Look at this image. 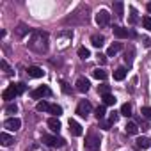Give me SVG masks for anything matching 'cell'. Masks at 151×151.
I'll list each match as a JSON object with an SVG mask.
<instances>
[{"mask_svg":"<svg viewBox=\"0 0 151 151\" xmlns=\"http://www.w3.org/2000/svg\"><path fill=\"white\" fill-rule=\"evenodd\" d=\"M45 45V46H48L46 43H48V34L46 32H41V30H36V32H32V37H30V43H29V46L34 50V52H37V53H43V50H41V46L39 45Z\"/></svg>","mask_w":151,"mask_h":151,"instance_id":"cell-1","label":"cell"},{"mask_svg":"<svg viewBox=\"0 0 151 151\" xmlns=\"http://www.w3.org/2000/svg\"><path fill=\"white\" fill-rule=\"evenodd\" d=\"M43 142L50 147H62L66 146V140L62 137H53V135H43Z\"/></svg>","mask_w":151,"mask_h":151,"instance_id":"cell-2","label":"cell"},{"mask_svg":"<svg viewBox=\"0 0 151 151\" xmlns=\"http://www.w3.org/2000/svg\"><path fill=\"white\" fill-rule=\"evenodd\" d=\"M91 110H93V107H91V103L86 101V100H82V101L78 103V107H77V114H78L80 117H87V116L91 114Z\"/></svg>","mask_w":151,"mask_h":151,"instance_id":"cell-3","label":"cell"},{"mask_svg":"<svg viewBox=\"0 0 151 151\" xmlns=\"http://www.w3.org/2000/svg\"><path fill=\"white\" fill-rule=\"evenodd\" d=\"M96 23H98L100 27H107V25L110 23V14H109V11H105V9L98 11V14H96Z\"/></svg>","mask_w":151,"mask_h":151,"instance_id":"cell-4","label":"cell"},{"mask_svg":"<svg viewBox=\"0 0 151 151\" xmlns=\"http://www.w3.org/2000/svg\"><path fill=\"white\" fill-rule=\"evenodd\" d=\"M50 94H52V91H50L46 86H39L37 89H34V91L30 93V98L39 100V98H43V96H50Z\"/></svg>","mask_w":151,"mask_h":151,"instance_id":"cell-5","label":"cell"},{"mask_svg":"<svg viewBox=\"0 0 151 151\" xmlns=\"http://www.w3.org/2000/svg\"><path fill=\"white\" fill-rule=\"evenodd\" d=\"M86 147L87 151H100V139H96L93 133L86 139Z\"/></svg>","mask_w":151,"mask_h":151,"instance_id":"cell-6","label":"cell"},{"mask_svg":"<svg viewBox=\"0 0 151 151\" xmlns=\"http://www.w3.org/2000/svg\"><path fill=\"white\" fill-rule=\"evenodd\" d=\"M4 126H6L9 132H16V130H20V126H22V121H20L18 117H9V119H6Z\"/></svg>","mask_w":151,"mask_h":151,"instance_id":"cell-7","label":"cell"},{"mask_svg":"<svg viewBox=\"0 0 151 151\" xmlns=\"http://www.w3.org/2000/svg\"><path fill=\"white\" fill-rule=\"evenodd\" d=\"M16 96H18V93H16V89H14V86H13V84H11L7 89H4V93H2V98H4L6 101H13Z\"/></svg>","mask_w":151,"mask_h":151,"instance_id":"cell-8","label":"cell"},{"mask_svg":"<svg viewBox=\"0 0 151 151\" xmlns=\"http://www.w3.org/2000/svg\"><path fill=\"white\" fill-rule=\"evenodd\" d=\"M75 86H77V91H78V93H87V91H89V87H91L89 80H87V78H84V77H80Z\"/></svg>","mask_w":151,"mask_h":151,"instance_id":"cell-9","label":"cell"},{"mask_svg":"<svg viewBox=\"0 0 151 151\" xmlns=\"http://www.w3.org/2000/svg\"><path fill=\"white\" fill-rule=\"evenodd\" d=\"M27 73H29V77H32V78H41V77H45V71H43V68H39V66H30V68L27 69Z\"/></svg>","mask_w":151,"mask_h":151,"instance_id":"cell-10","label":"cell"},{"mask_svg":"<svg viewBox=\"0 0 151 151\" xmlns=\"http://www.w3.org/2000/svg\"><path fill=\"white\" fill-rule=\"evenodd\" d=\"M69 132H71V135H75V137H80L82 135V126L75 121V119H69Z\"/></svg>","mask_w":151,"mask_h":151,"instance_id":"cell-11","label":"cell"},{"mask_svg":"<svg viewBox=\"0 0 151 151\" xmlns=\"http://www.w3.org/2000/svg\"><path fill=\"white\" fill-rule=\"evenodd\" d=\"M112 32H114V36H116V37H119V39H124V37H128V30H126V29H123V27H117V25H114Z\"/></svg>","mask_w":151,"mask_h":151,"instance_id":"cell-12","label":"cell"},{"mask_svg":"<svg viewBox=\"0 0 151 151\" xmlns=\"http://www.w3.org/2000/svg\"><path fill=\"white\" fill-rule=\"evenodd\" d=\"M91 43H93V46H96V48H101V46L105 45V37H103V36H98V34H94V36L91 37Z\"/></svg>","mask_w":151,"mask_h":151,"instance_id":"cell-13","label":"cell"},{"mask_svg":"<svg viewBox=\"0 0 151 151\" xmlns=\"http://www.w3.org/2000/svg\"><path fill=\"white\" fill-rule=\"evenodd\" d=\"M48 126H50L52 132H57V133H59V130H60V121H59L57 117H50V119H48Z\"/></svg>","mask_w":151,"mask_h":151,"instance_id":"cell-14","label":"cell"},{"mask_svg":"<svg viewBox=\"0 0 151 151\" xmlns=\"http://www.w3.org/2000/svg\"><path fill=\"white\" fill-rule=\"evenodd\" d=\"M0 140H2L4 146H11V144L14 142V137H11L7 132H2V133H0Z\"/></svg>","mask_w":151,"mask_h":151,"instance_id":"cell-15","label":"cell"},{"mask_svg":"<svg viewBox=\"0 0 151 151\" xmlns=\"http://www.w3.org/2000/svg\"><path fill=\"white\" fill-rule=\"evenodd\" d=\"M137 146L142 147V149H147V147H151V139H147V137H139V139H137Z\"/></svg>","mask_w":151,"mask_h":151,"instance_id":"cell-16","label":"cell"},{"mask_svg":"<svg viewBox=\"0 0 151 151\" xmlns=\"http://www.w3.org/2000/svg\"><path fill=\"white\" fill-rule=\"evenodd\" d=\"M114 78L119 80V82L124 80V78H126V69H124V68H117V69L114 71Z\"/></svg>","mask_w":151,"mask_h":151,"instance_id":"cell-17","label":"cell"},{"mask_svg":"<svg viewBox=\"0 0 151 151\" xmlns=\"http://www.w3.org/2000/svg\"><path fill=\"white\" fill-rule=\"evenodd\" d=\"M119 50H121V43H114V45H110V46H109V50H107V57L116 55Z\"/></svg>","mask_w":151,"mask_h":151,"instance_id":"cell-18","label":"cell"},{"mask_svg":"<svg viewBox=\"0 0 151 151\" xmlns=\"http://www.w3.org/2000/svg\"><path fill=\"white\" fill-rule=\"evenodd\" d=\"M124 132L126 133H132V135H135L137 132H139V126H137V123H126V126H124Z\"/></svg>","mask_w":151,"mask_h":151,"instance_id":"cell-19","label":"cell"},{"mask_svg":"<svg viewBox=\"0 0 151 151\" xmlns=\"http://www.w3.org/2000/svg\"><path fill=\"white\" fill-rule=\"evenodd\" d=\"M93 77H94V78H98V80H105V78H107V71H103V69L96 68V69L93 71Z\"/></svg>","mask_w":151,"mask_h":151,"instance_id":"cell-20","label":"cell"},{"mask_svg":"<svg viewBox=\"0 0 151 151\" xmlns=\"http://www.w3.org/2000/svg\"><path fill=\"white\" fill-rule=\"evenodd\" d=\"M50 107H52V105H50L48 101H45V100H43V101H39V103L36 105V109H37L39 112H50Z\"/></svg>","mask_w":151,"mask_h":151,"instance_id":"cell-21","label":"cell"},{"mask_svg":"<svg viewBox=\"0 0 151 151\" xmlns=\"http://www.w3.org/2000/svg\"><path fill=\"white\" fill-rule=\"evenodd\" d=\"M121 116H124V117H130L132 116V105L130 103L121 105Z\"/></svg>","mask_w":151,"mask_h":151,"instance_id":"cell-22","label":"cell"},{"mask_svg":"<svg viewBox=\"0 0 151 151\" xmlns=\"http://www.w3.org/2000/svg\"><path fill=\"white\" fill-rule=\"evenodd\" d=\"M89 55H91V52H89L86 46H80V48H78V57H80V59L86 60V59H89Z\"/></svg>","mask_w":151,"mask_h":151,"instance_id":"cell-23","label":"cell"},{"mask_svg":"<svg viewBox=\"0 0 151 151\" xmlns=\"http://www.w3.org/2000/svg\"><path fill=\"white\" fill-rule=\"evenodd\" d=\"M123 9H124V4H123V2H116V4H114V11H116V14H117L119 18L123 16Z\"/></svg>","mask_w":151,"mask_h":151,"instance_id":"cell-24","label":"cell"},{"mask_svg":"<svg viewBox=\"0 0 151 151\" xmlns=\"http://www.w3.org/2000/svg\"><path fill=\"white\" fill-rule=\"evenodd\" d=\"M50 114H53V117H59V116L62 114V109H60L59 105H52V107H50Z\"/></svg>","mask_w":151,"mask_h":151,"instance_id":"cell-25","label":"cell"},{"mask_svg":"<svg viewBox=\"0 0 151 151\" xmlns=\"http://www.w3.org/2000/svg\"><path fill=\"white\" fill-rule=\"evenodd\" d=\"M13 86H14V89H16V93H18V94H23V93L27 91V86H25V84H22V82L13 84Z\"/></svg>","mask_w":151,"mask_h":151,"instance_id":"cell-26","label":"cell"},{"mask_svg":"<svg viewBox=\"0 0 151 151\" xmlns=\"http://www.w3.org/2000/svg\"><path fill=\"white\" fill-rule=\"evenodd\" d=\"M116 103V98L112 94H105L103 96V105H114Z\"/></svg>","mask_w":151,"mask_h":151,"instance_id":"cell-27","label":"cell"},{"mask_svg":"<svg viewBox=\"0 0 151 151\" xmlns=\"http://www.w3.org/2000/svg\"><path fill=\"white\" fill-rule=\"evenodd\" d=\"M105 114H107V112H105V107H103V105L96 109V119H98V121H101V119L105 117Z\"/></svg>","mask_w":151,"mask_h":151,"instance_id":"cell-28","label":"cell"},{"mask_svg":"<svg viewBox=\"0 0 151 151\" xmlns=\"http://www.w3.org/2000/svg\"><path fill=\"white\" fill-rule=\"evenodd\" d=\"M6 112H7V114H16V112H18V107H16V103H9V105L6 107Z\"/></svg>","mask_w":151,"mask_h":151,"instance_id":"cell-29","label":"cell"},{"mask_svg":"<svg viewBox=\"0 0 151 151\" xmlns=\"http://www.w3.org/2000/svg\"><path fill=\"white\" fill-rule=\"evenodd\" d=\"M142 25L146 30H151V16H144L142 18Z\"/></svg>","mask_w":151,"mask_h":151,"instance_id":"cell-30","label":"cell"},{"mask_svg":"<svg viewBox=\"0 0 151 151\" xmlns=\"http://www.w3.org/2000/svg\"><path fill=\"white\" fill-rule=\"evenodd\" d=\"M98 91H100V94H101V96L110 94V86H100V87H98Z\"/></svg>","mask_w":151,"mask_h":151,"instance_id":"cell-31","label":"cell"},{"mask_svg":"<svg viewBox=\"0 0 151 151\" xmlns=\"http://www.w3.org/2000/svg\"><path fill=\"white\" fill-rule=\"evenodd\" d=\"M140 114H142L144 117L151 119V107H142V109H140Z\"/></svg>","mask_w":151,"mask_h":151,"instance_id":"cell-32","label":"cell"},{"mask_svg":"<svg viewBox=\"0 0 151 151\" xmlns=\"http://www.w3.org/2000/svg\"><path fill=\"white\" fill-rule=\"evenodd\" d=\"M29 30H30V29H27V25H23V23H22V25H20V29H18V36L22 37V36H25Z\"/></svg>","mask_w":151,"mask_h":151,"instance_id":"cell-33","label":"cell"},{"mask_svg":"<svg viewBox=\"0 0 151 151\" xmlns=\"http://www.w3.org/2000/svg\"><path fill=\"white\" fill-rule=\"evenodd\" d=\"M119 114H121V112H110V117H109V123H110V124H114V123L117 121V117H119Z\"/></svg>","mask_w":151,"mask_h":151,"instance_id":"cell-34","label":"cell"},{"mask_svg":"<svg viewBox=\"0 0 151 151\" xmlns=\"http://www.w3.org/2000/svg\"><path fill=\"white\" fill-rule=\"evenodd\" d=\"M60 87H62V93H66V94H69V93H71V89H69V86H68V84H66L64 80L60 82Z\"/></svg>","mask_w":151,"mask_h":151,"instance_id":"cell-35","label":"cell"},{"mask_svg":"<svg viewBox=\"0 0 151 151\" xmlns=\"http://www.w3.org/2000/svg\"><path fill=\"white\" fill-rule=\"evenodd\" d=\"M130 23H135L137 22V13H135V9H130Z\"/></svg>","mask_w":151,"mask_h":151,"instance_id":"cell-36","label":"cell"},{"mask_svg":"<svg viewBox=\"0 0 151 151\" xmlns=\"http://www.w3.org/2000/svg\"><path fill=\"white\" fill-rule=\"evenodd\" d=\"M0 64H2V68L6 69V73H7V75H11V73H13V71H11V68L7 66V62H6V60H2V62H0Z\"/></svg>","mask_w":151,"mask_h":151,"instance_id":"cell-37","label":"cell"},{"mask_svg":"<svg viewBox=\"0 0 151 151\" xmlns=\"http://www.w3.org/2000/svg\"><path fill=\"white\" fill-rule=\"evenodd\" d=\"M100 126H101L103 130H110V123H101V121H100Z\"/></svg>","mask_w":151,"mask_h":151,"instance_id":"cell-38","label":"cell"},{"mask_svg":"<svg viewBox=\"0 0 151 151\" xmlns=\"http://www.w3.org/2000/svg\"><path fill=\"white\" fill-rule=\"evenodd\" d=\"M105 57H107V55H101V53H100V55H98V60H100L101 64H105V62H107V59H105Z\"/></svg>","mask_w":151,"mask_h":151,"instance_id":"cell-39","label":"cell"},{"mask_svg":"<svg viewBox=\"0 0 151 151\" xmlns=\"http://www.w3.org/2000/svg\"><path fill=\"white\" fill-rule=\"evenodd\" d=\"M147 11H149V13H151V2H149V4H147Z\"/></svg>","mask_w":151,"mask_h":151,"instance_id":"cell-40","label":"cell"}]
</instances>
